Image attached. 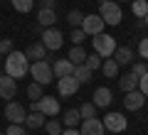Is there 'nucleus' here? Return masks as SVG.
<instances>
[{
    "label": "nucleus",
    "instance_id": "7ed1b4c3",
    "mask_svg": "<svg viewBox=\"0 0 148 135\" xmlns=\"http://www.w3.org/2000/svg\"><path fill=\"white\" fill-rule=\"evenodd\" d=\"M30 76L35 79L37 83H42V86L52 83V79H54L52 64H49L47 59H37V62H32V64H30Z\"/></svg>",
    "mask_w": 148,
    "mask_h": 135
},
{
    "label": "nucleus",
    "instance_id": "4468645a",
    "mask_svg": "<svg viewBox=\"0 0 148 135\" xmlns=\"http://www.w3.org/2000/svg\"><path fill=\"white\" fill-rule=\"evenodd\" d=\"M52 74H54V79L72 76V74H74V64L69 62V59H57V62L52 64Z\"/></svg>",
    "mask_w": 148,
    "mask_h": 135
},
{
    "label": "nucleus",
    "instance_id": "393cba45",
    "mask_svg": "<svg viewBox=\"0 0 148 135\" xmlns=\"http://www.w3.org/2000/svg\"><path fill=\"white\" fill-rule=\"evenodd\" d=\"M74 76L79 79V83H89L91 81V69H86L84 64H77L74 66Z\"/></svg>",
    "mask_w": 148,
    "mask_h": 135
},
{
    "label": "nucleus",
    "instance_id": "4c0bfd02",
    "mask_svg": "<svg viewBox=\"0 0 148 135\" xmlns=\"http://www.w3.org/2000/svg\"><path fill=\"white\" fill-rule=\"evenodd\" d=\"M40 7H47V10H54V0H40Z\"/></svg>",
    "mask_w": 148,
    "mask_h": 135
},
{
    "label": "nucleus",
    "instance_id": "5701e85b",
    "mask_svg": "<svg viewBox=\"0 0 148 135\" xmlns=\"http://www.w3.org/2000/svg\"><path fill=\"white\" fill-rule=\"evenodd\" d=\"M69 62L77 66V64H84V59H86V52L82 49V44H72V49H69Z\"/></svg>",
    "mask_w": 148,
    "mask_h": 135
},
{
    "label": "nucleus",
    "instance_id": "37998d69",
    "mask_svg": "<svg viewBox=\"0 0 148 135\" xmlns=\"http://www.w3.org/2000/svg\"><path fill=\"white\" fill-rule=\"evenodd\" d=\"M0 135H5V133H0Z\"/></svg>",
    "mask_w": 148,
    "mask_h": 135
},
{
    "label": "nucleus",
    "instance_id": "f8f14e48",
    "mask_svg": "<svg viewBox=\"0 0 148 135\" xmlns=\"http://www.w3.org/2000/svg\"><path fill=\"white\" fill-rule=\"evenodd\" d=\"M143 103H146V96L138 91V88H133V91H128L126 98H123V106H126V111H141Z\"/></svg>",
    "mask_w": 148,
    "mask_h": 135
},
{
    "label": "nucleus",
    "instance_id": "a878e982",
    "mask_svg": "<svg viewBox=\"0 0 148 135\" xmlns=\"http://www.w3.org/2000/svg\"><path fill=\"white\" fill-rule=\"evenodd\" d=\"M101 64H104V59H101V57H99L96 52L86 54V59H84V66H86V69H91V71H96V69H101Z\"/></svg>",
    "mask_w": 148,
    "mask_h": 135
},
{
    "label": "nucleus",
    "instance_id": "6e6552de",
    "mask_svg": "<svg viewBox=\"0 0 148 135\" xmlns=\"http://www.w3.org/2000/svg\"><path fill=\"white\" fill-rule=\"evenodd\" d=\"M101 123H104V128L111 130V133H123V130L128 128L126 115H123V113H116V111H114V113H106Z\"/></svg>",
    "mask_w": 148,
    "mask_h": 135
},
{
    "label": "nucleus",
    "instance_id": "aec40b11",
    "mask_svg": "<svg viewBox=\"0 0 148 135\" xmlns=\"http://www.w3.org/2000/svg\"><path fill=\"white\" fill-rule=\"evenodd\" d=\"M27 59H47V47H45L42 42H35V44H30V47H27Z\"/></svg>",
    "mask_w": 148,
    "mask_h": 135
},
{
    "label": "nucleus",
    "instance_id": "cd10ccee",
    "mask_svg": "<svg viewBox=\"0 0 148 135\" xmlns=\"http://www.w3.org/2000/svg\"><path fill=\"white\" fill-rule=\"evenodd\" d=\"M45 130H47L49 135H62V130H64V125L59 123L57 118H49L47 123H45Z\"/></svg>",
    "mask_w": 148,
    "mask_h": 135
},
{
    "label": "nucleus",
    "instance_id": "f3484780",
    "mask_svg": "<svg viewBox=\"0 0 148 135\" xmlns=\"http://www.w3.org/2000/svg\"><path fill=\"white\" fill-rule=\"evenodd\" d=\"M114 59H116L119 66H128V64H133V49L131 47H116Z\"/></svg>",
    "mask_w": 148,
    "mask_h": 135
},
{
    "label": "nucleus",
    "instance_id": "f257e3e1",
    "mask_svg": "<svg viewBox=\"0 0 148 135\" xmlns=\"http://www.w3.org/2000/svg\"><path fill=\"white\" fill-rule=\"evenodd\" d=\"M5 74L12 79H22L25 74H30V59L25 52H10L5 54Z\"/></svg>",
    "mask_w": 148,
    "mask_h": 135
},
{
    "label": "nucleus",
    "instance_id": "ddd939ff",
    "mask_svg": "<svg viewBox=\"0 0 148 135\" xmlns=\"http://www.w3.org/2000/svg\"><path fill=\"white\" fill-rule=\"evenodd\" d=\"M82 135H104L106 133V128H104V123H101L99 118H86V120H82Z\"/></svg>",
    "mask_w": 148,
    "mask_h": 135
},
{
    "label": "nucleus",
    "instance_id": "9b49d317",
    "mask_svg": "<svg viewBox=\"0 0 148 135\" xmlns=\"http://www.w3.org/2000/svg\"><path fill=\"white\" fill-rule=\"evenodd\" d=\"M15 94H17V79L8 76V74H5V76H0V98L12 101Z\"/></svg>",
    "mask_w": 148,
    "mask_h": 135
},
{
    "label": "nucleus",
    "instance_id": "79ce46f5",
    "mask_svg": "<svg viewBox=\"0 0 148 135\" xmlns=\"http://www.w3.org/2000/svg\"><path fill=\"white\" fill-rule=\"evenodd\" d=\"M99 3H106V0H99Z\"/></svg>",
    "mask_w": 148,
    "mask_h": 135
},
{
    "label": "nucleus",
    "instance_id": "9d476101",
    "mask_svg": "<svg viewBox=\"0 0 148 135\" xmlns=\"http://www.w3.org/2000/svg\"><path fill=\"white\" fill-rule=\"evenodd\" d=\"M5 118L10 120V123H22V125H25V118H27L25 106L17 103V101H8V106H5Z\"/></svg>",
    "mask_w": 148,
    "mask_h": 135
},
{
    "label": "nucleus",
    "instance_id": "4be33fe9",
    "mask_svg": "<svg viewBox=\"0 0 148 135\" xmlns=\"http://www.w3.org/2000/svg\"><path fill=\"white\" fill-rule=\"evenodd\" d=\"M119 86H121L123 94H128V91H133V88H138V76L136 74H126V76L119 79Z\"/></svg>",
    "mask_w": 148,
    "mask_h": 135
},
{
    "label": "nucleus",
    "instance_id": "c9c22d12",
    "mask_svg": "<svg viewBox=\"0 0 148 135\" xmlns=\"http://www.w3.org/2000/svg\"><path fill=\"white\" fill-rule=\"evenodd\" d=\"M12 52V39H0V54H10Z\"/></svg>",
    "mask_w": 148,
    "mask_h": 135
},
{
    "label": "nucleus",
    "instance_id": "6ab92c4d",
    "mask_svg": "<svg viewBox=\"0 0 148 135\" xmlns=\"http://www.w3.org/2000/svg\"><path fill=\"white\" fill-rule=\"evenodd\" d=\"M79 123H82L79 108H69V111H64V115H62V125H64V128H77Z\"/></svg>",
    "mask_w": 148,
    "mask_h": 135
},
{
    "label": "nucleus",
    "instance_id": "dca6fc26",
    "mask_svg": "<svg viewBox=\"0 0 148 135\" xmlns=\"http://www.w3.org/2000/svg\"><path fill=\"white\" fill-rule=\"evenodd\" d=\"M91 98H94V106L96 108H106V106L111 103V98H114V96H111V91L106 86H99L94 91V96H91Z\"/></svg>",
    "mask_w": 148,
    "mask_h": 135
},
{
    "label": "nucleus",
    "instance_id": "a19ab883",
    "mask_svg": "<svg viewBox=\"0 0 148 135\" xmlns=\"http://www.w3.org/2000/svg\"><path fill=\"white\" fill-rule=\"evenodd\" d=\"M123 3H131V0H123Z\"/></svg>",
    "mask_w": 148,
    "mask_h": 135
},
{
    "label": "nucleus",
    "instance_id": "7c9ffc66",
    "mask_svg": "<svg viewBox=\"0 0 148 135\" xmlns=\"http://www.w3.org/2000/svg\"><path fill=\"white\" fill-rule=\"evenodd\" d=\"M79 115H82V120H86V118H96V106L94 103H84L79 108Z\"/></svg>",
    "mask_w": 148,
    "mask_h": 135
},
{
    "label": "nucleus",
    "instance_id": "a211bd4d",
    "mask_svg": "<svg viewBox=\"0 0 148 135\" xmlns=\"http://www.w3.org/2000/svg\"><path fill=\"white\" fill-rule=\"evenodd\" d=\"M54 22H57V12H54V10H47V7H40V12H37V25L54 27Z\"/></svg>",
    "mask_w": 148,
    "mask_h": 135
},
{
    "label": "nucleus",
    "instance_id": "412c9836",
    "mask_svg": "<svg viewBox=\"0 0 148 135\" xmlns=\"http://www.w3.org/2000/svg\"><path fill=\"white\" fill-rule=\"evenodd\" d=\"M119 69H121V66H119V64H116V59H104V64H101V71H104V76L106 79H116L119 76Z\"/></svg>",
    "mask_w": 148,
    "mask_h": 135
},
{
    "label": "nucleus",
    "instance_id": "2eb2a0df",
    "mask_svg": "<svg viewBox=\"0 0 148 135\" xmlns=\"http://www.w3.org/2000/svg\"><path fill=\"white\" fill-rule=\"evenodd\" d=\"M45 123H47V115L40 113V111H32V113H27V118H25V128H30V130L45 128Z\"/></svg>",
    "mask_w": 148,
    "mask_h": 135
},
{
    "label": "nucleus",
    "instance_id": "39448f33",
    "mask_svg": "<svg viewBox=\"0 0 148 135\" xmlns=\"http://www.w3.org/2000/svg\"><path fill=\"white\" fill-rule=\"evenodd\" d=\"M32 111H40V113H45L47 118H57L59 115V101L54 98V96H42V98L32 101Z\"/></svg>",
    "mask_w": 148,
    "mask_h": 135
},
{
    "label": "nucleus",
    "instance_id": "20e7f679",
    "mask_svg": "<svg viewBox=\"0 0 148 135\" xmlns=\"http://www.w3.org/2000/svg\"><path fill=\"white\" fill-rule=\"evenodd\" d=\"M91 44H94V52L99 54L101 59H109L114 57V52H116V39L111 35H94V39H91Z\"/></svg>",
    "mask_w": 148,
    "mask_h": 135
},
{
    "label": "nucleus",
    "instance_id": "f704fd0d",
    "mask_svg": "<svg viewBox=\"0 0 148 135\" xmlns=\"http://www.w3.org/2000/svg\"><path fill=\"white\" fill-rule=\"evenodd\" d=\"M138 54H141L143 62H148V37H143L141 44H138Z\"/></svg>",
    "mask_w": 148,
    "mask_h": 135
},
{
    "label": "nucleus",
    "instance_id": "58836bf2",
    "mask_svg": "<svg viewBox=\"0 0 148 135\" xmlns=\"http://www.w3.org/2000/svg\"><path fill=\"white\" fill-rule=\"evenodd\" d=\"M62 135H82V130H77V128H64Z\"/></svg>",
    "mask_w": 148,
    "mask_h": 135
},
{
    "label": "nucleus",
    "instance_id": "473e14b6",
    "mask_svg": "<svg viewBox=\"0 0 148 135\" xmlns=\"http://www.w3.org/2000/svg\"><path fill=\"white\" fill-rule=\"evenodd\" d=\"M5 135H27V130H25L22 123H10L8 130H5Z\"/></svg>",
    "mask_w": 148,
    "mask_h": 135
},
{
    "label": "nucleus",
    "instance_id": "423d86ee",
    "mask_svg": "<svg viewBox=\"0 0 148 135\" xmlns=\"http://www.w3.org/2000/svg\"><path fill=\"white\" fill-rule=\"evenodd\" d=\"M79 79L74 76H62V79H57V94L62 96V98H69V96H74L77 91H79Z\"/></svg>",
    "mask_w": 148,
    "mask_h": 135
},
{
    "label": "nucleus",
    "instance_id": "c85d7f7f",
    "mask_svg": "<svg viewBox=\"0 0 148 135\" xmlns=\"http://www.w3.org/2000/svg\"><path fill=\"white\" fill-rule=\"evenodd\" d=\"M10 3H12V7L17 12H30L35 7V0H10Z\"/></svg>",
    "mask_w": 148,
    "mask_h": 135
},
{
    "label": "nucleus",
    "instance_id": "ea45409f",
    "mask_svg": "<svg viewBox=\"0 0 148 135\" xmlns=\"http://www.w3.org/2000/svg\"><path fill=\"white\" fill-rule=\"evenodd\" d=\"M143 22H146V25H148V15H146V17H143Z\"/></svg>",
    "mask_w": 148,
    "mask_h": 135
},
{
    "label": "nucleus",
    "instance_id": "e433bc0d",
    "mask_svg": "<svg viewBox=\"0 0 148 135\" xmlns=\"http://www.w3.org/2000/svg\"><path fill=\"white\" fill-rule=\"evenodd\" d=\"M138 91H141V94H143V96L148 98V74H146V76H141V79H138Z\"/></svg>",
    "mask_w": 148,
    "mask_h": 135
},
{
    "label": "nucleus",
    "instance_id": "72a5a7b5",
    "mask_svg": "<svg viewBox=\"0 0 148 135\" xmlns=\"http://www.w3.org/2000/svg\"><path fill=\"white\" fill-rule=\"evenodd\" d=\"M84 39H86V32L82 30V27H72V42L74 44H82Z\"/></svg>",
    "mask_w": 148,
    "mask_h": 135
},
{
    "label": "nucleus",
    "instance_id": "c756f323",
    "mask_svg": "<svg viewBox=\"0 0 148 135\" xmlns=\"http://www.w3.org/2000/svg\"><path fill=\"white\" fill-rule=\"evenodd\" d=\"M27 96H30L32 101H37V98H42V83H37V81H32L30 86H27Z\"/></svg>",
    "mask_w": 148,
    "mask_h": 135
},
{
    "label": "nucleus",
    "instance_id": "1a4fd4ad",
    "mask_svg": "<svg viewBox=\"0 0 148 135\" xmlns=\"http://www.w3.org/2000/svg\"><path fill=\"white\" fill-rule=\"evenodd\" d=\"M104 25L106 22L101 20V15H84V22H82V30L86 32V37H94V35H101L104 32Z\"/></svg>",
    "mask_w": 148,
    "mask_h": 135
},
{
    "label": "nucleus",
    "instance_id": "bb28decb",
    "mask_svg": "<svg viewBox=\"0 0 148 135\" xmlns=\"http://www.w3.org/2000/svg\"><path fill=\"white\" fill-rule=\"evenodd\" d=\"M67 22L72 27H82V22H84V12H82V10H69L67 12Z\"/></svg>",
    "mask_w": 148,
    "mask_h": 135
},
{
    "label": "nucleus",
    "instance_id": "b1692460",
    "mask_svg": "<svg viewBox=\"0 0 148 135\" xmlns=\"http://www.w3.org/2000/svg\"><path fill=\"white\" fill-rule=\"evenodd\" d=\"M131 10L138 20H143L148 15V0H131Z\"/></svg>",
    "mask_w": 148,
    "mask_h": 135
},
{
    "label": "nucleus",
    "instance_id": "f03ea898",
    "mask_svg": "<svg viewBox=\"0 0 148 135\" xmlns=\"http://www.w3.org/2000/svg\"><path fill=\"white\" fill-rule=\"evenodd\" d=\"M99 15L106 25H121L123 20V12H121V5H119L116 0H106V3H99Z\"/></svg>",
    "mask_w": 148,
    "mask_h": 135
},
{
    "label": "nucleus",
    "instance_id": "2f4dec72",
    "mask_svg": "<svg viewBox=\"0 0 148 135\" xmlns=\"http://www.w3.org/2000/svg\"><path fill=\"white\" fill-rule=\"evenodd\" d=\"M131 74H136L138 79L146 76V74H148V62H133L131 64Z\"/></svg>",
    "mask_w": 148,
    "mask_h": 135
},
{
    "label": "nucleus",
    "instance_id": "0eeeda50",
    "mask_svg": "<svg viewBox=\"0 0 148 135\" xmlns=\"http://www.w3.org/2000/svg\"><path fill=\"white\" fill-rule=\"evenodd\" d=\"M42 44L49 49V52H57V49L64 44V35L57 30V27H45V32H42Z\"/></svg>",
    "mask_w": 148,
    "mask_h": 135
}]
</instances>
